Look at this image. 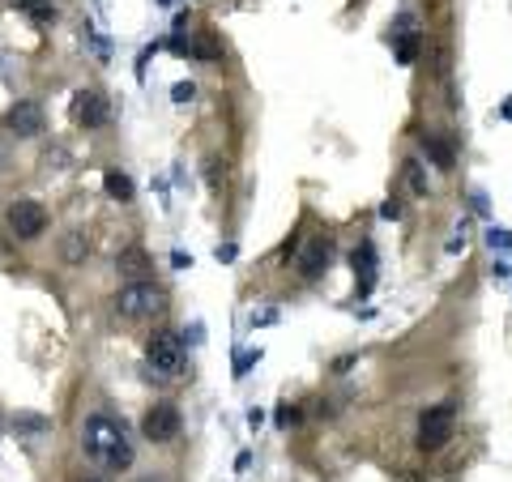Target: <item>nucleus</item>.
<instances>
[{
	"label": "nucleus",
	"mask_w": 512,
	"mask_h": 482,
	"mask_svg": "<svg viewBox=\"0 0 512 482\" xmlns=\"http://www.w3.org/2000/svg\"><path fill=\"white\" fill-rule=\"evenodd\" d=\"M397 60L402 64H414V56H419V47H423V30H419V17L414 13H402L397 17Z\"/></svg>",
	"instance_id": "obj_10"
},
{
	"label": "nucleus",
	"mask_w": 512,
	"mask_h": 482,
	"mask_svg": "<svg viewBox=\"0 0 512 482\" xmlns=\"http://www.w3.org/2000/svg\"><path fill=\"white\" fill-rule=\"evenodd\" d=\"M145 367H150L154 380H175V376L184 372V342H179L171 329L154 333V337L145 342Z\"/></svg>",
	"instance_id": "obj_3"
},
{
	"label": "nucleus",
	"mask_w": 512,
	"mask_h": 482,
	"mask_svg": "<svg viewBox=\"0 0 512 482\" xmlns=\"http://www.w3.org/2000/svg\"><path fill=\"white\" fill-rule=\"evenodd\" d=\"M453 427H457V410H453L449 402L423 410V419H419V449H423V453H440V449L453 440Z\"/></svg>",
	"instance_id": "obj_4"
},
{
	"label": "nucleus",
	"mask_w": 512,
	"mask_h": 482,
	"mask_svg": "<svg viewBox=\"0 0 512 482\" xmlns=\"http://www.w3.org/2000/svg\"><path fill=\"white\" fill-rule=\"evenodd\" d=\"M299 423V406H278V427H295Z\"/></svg>",
	"instance_id": "obj_22"
},
{
	"label": "nucleus",
	"mask_w": 512,
	"mask_h": 482,
	"mask_svg": "<svg viewBox=\"0 0 512 482\" xmlns=\"http://www.w3.org/2000/svg\"><path fill=\"white\" fill-rule=\"evenodd\" d=\"M107 115H111V107H107V98H103L98 90H77V94H73V120H77L81 128H103Z\"/></svg>",
	"instance_id": "obj_7"
},
{
	"label": "nucleus",
	"mask_w": 512,
	"mask_h": 482,
	"mask_svg": "<svg viewBox=\"0 0 512 482\" xmlns=\"http://www.w3.org/2000/svg\"><path fill=\"white\" fill-rule=\"evenodd\" d=\"M47 209L38 205V201H13L9 205V231L21 239V243H30V239H38L43 231H47Z\"/></svg>",
	"instance_id": "obj_6"
},
{
	"label": "nucleus",
	"mask_w": 512,
	"mask_h": 482,
	"mask_svg": "<svg viewBox=\"0 0 512 482\" xmlns=\"http://www.w3.org/2000/svg\"><path fill=\"white\" fill-rule=\"evenodd\" d=\"M380 214H385V218H402V205H397V201H385V209H380Z\"/></svg>",
	"instance_id": "obj_25"
},
{
	"label": "nucleus",
	"mask_w": 512,
	"mask_h": 482,
	"mask_svg": "<svg viewBox=\"0 0 512 482\" xmlns=\"http://www.w3.org/2000/svg\"><path fill=\"white\" fill-rule=\"evenodd\" d=\"M355 273H363V290L372 286V273H376V248L372 243H363L359 252H355Z\"/></svg>",
	"instance_id": "obj_17"
},
{
	"label": "nucleus",
	"mask_w": 512,
	"mask_h": 482,
	"mask_svg": "<svg viewBox=\"0 0 512 482\" xmlns=\"http://www.w3.org/2000/svg\"><path fill=\"white\" fill-rule=\"evenodd\" d=\"M179 427H184V419H179V410H175L171 402L150 406L145 419H141V436H145L150 444H171V440L179 436Z\"/></svg>",
	"instance_id": "obj_5"
},
{
	"label": "nucleus",
	"mask_w": 512,
	"mask_h": 482,
	"mask_svg": "<svg viewBox=\"0 0 512 482\" xmlns=\"http://www.w3.org/2000/svg\"><path fill=\"white\" fill-rule=\"evenodd\" d=\"M218 261H235V243H222V248H218Z\"/></svg>",
	"instance_id": "obj_26"
},
{
	"label": "nucleus",
	"mask_w": 512,
	"mask_h": 482,
	"mask_svg": "<svg viewBox=\"0 0 512 482\" xmlns=\"http://www.w3.org/2000/svg\"><path fill=\"white\" fill-rule=\"evenodd\" d=\"M115 269H120L128 282H145V273H154V261H150L141 248H124V252L115 256Z\"/></svg>",
	"instance_id": "obj_11"
},
{
	"label": "nucleus",
	"mask_w": 512,
	"mask_h": 482,
	"mask_svg": "<svg viewBox=\"0 0 512 482\" xmlns=\"http://www.w3.org/2000/svg\"><path fill=\"white\" fill-rule=\"evenodd\" d=\"M13 9L26 13L34 26H51V21H56V4H51V0H13Z\"/></svg>",
	"instance_id": "obj_16"
},
{
	"label": "nucleus",
	"mask_w": 512,
	"mask_h": 482,
	"mask_svg": "<svg viewBox=\"0 0 512 482\" xmlns=\"http://www.w3.org/2000/svg\"><path fill=\"white\" fill-rule=\"evenodd\" d=\"M188 56H197V60H222V38L214 30H201V34L188 38Z\"/></svg>",
	"instance_id": "obj_12"
},
{
	"label": "nucleus",
	"mask_w": 512,
	"mask_h": 482,
	"mask_svg": "<svg viewBox=\"0 0 512 482\" xmlns=\"http://www.w3.org/2000/svg\"><path fill=\"white\" fill-rule=\"evenodd\" d=\"M81 453L107 470H128L132 466V444L124 423H115L111 414H90L81 427Z\"/></svg>",
	"instance_id": "obj_1"
},
{
	"label": "nucleus",
	"mask_w": 512,
	"mask_h": 482,
	"mask_svg": "<svg viewBox=\"0 0 512 482\" xmlns=\"http://www.w3.org/2000/svg\"><path fill=\"white\" fill-rule=\"evenodd\" d=\"M158 4H175V0H158Z\"/></svg>",
	"instance_id": "obj_28"
},
{
	"label": "nucleus",
	"mask_w": 512,
	"mask_h": 482,
	"mask_svg": "<svg viewBox=\"0 0 512 482\" xmlns=\"http://www.w3.org/2000/svg\"><path fill=\"white\" fill-rule=\"evenodd\" d=\"M423 150H427V158H432L440 171H449V167L457 162V150H453L449 137H423Z\"/></svg>",
	"instance_id": "obj_14"
},
{
	"label": "nucleus",
	"mask_w": 512,
	"mask_h": 482,
	"mask_svg": "<svg viewBox=\"0 0 512 482\" xmlns=\"http://www.w3.org/2000/svg\"><path fill=\"white\" fill-rule=\"evenodd\" d=\"M329 261H333V239L329 235H312L308 248L299 252V273L303 278H320L329 269Z\"/></svg>",
	"instance_id": "obj_9"
},
{
	"label": "nucleus",
	"mask_w": 512,
	"mask_h": 482,
	"mask_svg": "<svg viewBox=\"0 0 512 482\" xmlns=\"http://www.w3.org/2000/svg\"><path fill=\"white\" fill-rule=\"evenodd\" d=\"M77 482H103V478H77Z\"/></svg>",
	"instance_id": "obj_27"
},
{
	"label": "nucleus",
	"mask_w": 512,
	"mask_h": 482,
	"mask_svg": "<svg viewBox=\"0 0 512 482\" xmlns=\"http://www.w3.org/2000/svg\"><path fill=\"white\" fill-rule=\"evenodd\" d=\"M205 179H209V188H218V184L226 179V167H222L218 158H209V162H205Z\"/></svg>",
	"instance_id": "obj_20"
},
{
	"label": "nucleus",
	"mask_w": 512,
	"mask_h": 482,
	"mask_svg": "<svg viewBox=\"0 0 512 482\" xmlns=\"http://www.w3.org/2000/svg\"><path fill=\"white\" fill-rule=\"evenodd\" d=\"M256 359H261V350H256V355H239V363H235V376H244V372L256 363Z\"/></svg>",
	"instance_id": "obj_23"
},
{
	"label": "nucleus",
	"mask_w": 512,
	"mask_h": 482,
	"mask_svg": "<svg viewBox=\"0 0 512 482\" xmlns=\"http://www.w3.org/2000/svg\"><path fill=\"white\" fill-rule=\"evenodd\" d=\"M51 423L43 419V414H17L13 419V431H21V436H38V431H47Z\"/></svg>",
	"instance_id": "obj_18"
},
{
	"label": "nucleus",
	"mask_w": 512,
	"mask_h": 482,
	"mask_svg": "<svg viewBox=\"0 0 512 482\" xmlns=\"http://www.w3.org/2000/svg\"><path fill=\"white\" fill-rule=\"evenodd\" d=\"M192 94H197V85H192V81H175V90H171V98H175V103H192Z\"/></svg>",
	"instance_id": "obj_21"
},
{
	"label": "nucleus",
	"mask_w": 512,
	"mask_h": 482,
	"mask_svg": "<svg viewBox=\"0 0 512 482\" xmlns=\"http://www.w3.org/2000/svg\"><path fill=\"white\" fill-rule=\"evenodd\" d=\"M496 243H500V248H512V235L508 231H491V248H496Z\"/></svg>",
	"instance_id": "obj_24"
},
{
	"label": "nucleus",
	"mask_w": 512,
	"mask_h": 482,
	"mask_svg": "<svg viewBox=\"0 0 512 482\" xmlns=\"http://www.w3.org/2000/svg\"><path fill=\"white\" fill-rule=\"evenodd\" d=\"M60 256H64L68 265H81V261L90 256V235H85V231H68V235L60 239Z\"/></svg>",
	"instance_id": "obj_15"
},
{
	"label": "nucleus",
	"mask_w": 512,
	"mask_h": 482,
	"mask_svg": "<svg viewBox=\"0 0 512 482\" xmlns=\"http://www.w3.org/2000/svg\"><path fill=\"white\" fill-rule=\"evenodd\" d=\"M406 179H410V188H414L419 197L427 192V179H423V167H419V162H406Z\"/></svg>",
	"instance_id": "obj_19"
},
{
	"label": "nucleus",
	"mask_w": 512,
	"mask_h": 482,
	"mask_svg": "<svg viewBox=\"0 0 512 482\" xmlns=\"http://www.w3.org/2000/svg\"><path fill=\"white\" fill-rule=\"evenodd\" d=\"M4 124H9V128H13L17 137H38L47 120H43V107H38L34 98H21V103H13V107H9Z\"/></svg>",
	"instance_id": "obj_8"
},
{
	"label": "nucleus",
	"mask_w": 512,
	"mask_h": 482,
	"mask_svg": "<svg viewBox=\"0 0 512 482\" xmlns=\"http://www.w3.org/2000/svg\"><path fill=\"white\" fill-rule=\"evenodd\" d=\"M162 308H167V290L154 286L150 278H145V282H124L120 295H115V312H120L124 320H150V316H158Z\"/></svg>",
	"instance_id": "obj_2"
},
{
	"label": "nucleus",
	"mask_w": 512,
	"mask_h": 482,
	"mask_svg": "<svg viewBox=\"0 0 512 482\" xmlns=\"http://www.w3.org/2000/svg\"><path fill=\"white\" fill-rule=\"evenodd\" d=\"M103 188H107V197H111V201H120V205H128V201H132V192H137V188H132V179H128L120 167L103 171Z\"/></svg>",
	"instance_id": "obj_13"
}]
</instances>
